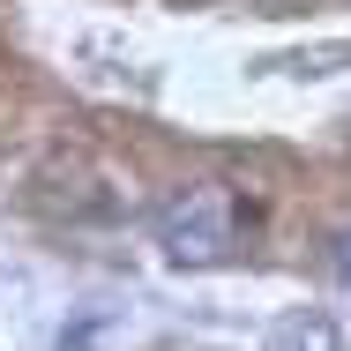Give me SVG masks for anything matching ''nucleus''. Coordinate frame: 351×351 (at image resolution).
Segmentation results:
<instances>
[{
  "mask_svg": "<svg viewBox=\"0 0 351 351\" xmlns=\"http://www.w3.org/2000/svg\"><path fill=\"white\" fill-rule=\"evenodd\" d=\"M337 269H344V284H351V232L337 239Z\"/></svg>",
  "mask_w": 351,
  "mask_h": 351,
  "instance_id": "3",
  "label": "nucleus"
},
{
  "mask_svg": "<svg viewBox=\"0 0 351 351\" xmlns=\"http://www.w3.org/2000/svg\"><path fill=\"white\" fill-rule=\"evenodd\" d=\"M239 247V202H232V187H187L172 210H165V254L172 262H187V269H202V262H224Z\"/></svg>",
  "mask_w": 351,
  "mask_h": 351,
  "instance_id": "1",
  "label": "nucleus"
},
{
  "mask_svg": "<svg viewBox=\"0 0 351 351\" xmlns=\"http://www.w3.org/2000/svg\"><path fill=\"white\" fill-rule=\"evenodd\" d=\"M269 351H337V329L322 314H291L277 337H269Z\"/></svg>",
  "mask_w": 351,
  "mask_h": 351,
  "instance_id": "2",
  "label": "nucleus"
}]
</instances>
